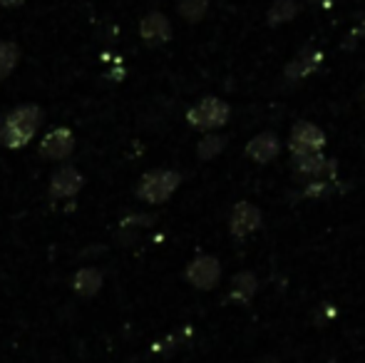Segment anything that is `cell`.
Instances as JSON below:
<instances>
[{"instance_id":"cell-9","label":"cell","mask_w":365,"mask_h":363,"mask_svg":"<svg viewBox=\"0 0 365 363\" xmlns=\"http://www.w3.org/2000/svg\"><path fill=\"white\" fill-rule=\"evenodd\" d=\"M140 35L147 45H164L172 40V23L167 20V15L149 13L140 23Z\"/></svg>"},{"instance_id":"cell-5","label":"cell","mask_w":365,"mask_h":363,"mask_svg":"<svg viewBox=\"0 0 365 363\" xmlns=\"http://www.w3.org/2000/svg\"><path fill=\"white\" fill-rule=\"evenodd\" d=\"M184 276H187V281L194 286V289L209 291V289H214V286L219 284L221 264H219V259L202 254V257H197L192 264H189L187 272H184Z\"/></svg>"},{"instance_id":"cell-8","label":"cell","mask_w":365,"mask_h":363,"mask_svg":"<svg viewBox=\"0 0 365 363\" xmlns=\"http://www.w3.org/2000/svg\"><path fill=\"white\" fill-rule=\"evenodd\" d=\"M75 150V137L68 127H58V130L48 132L40 142V157L45 160H53V162H60V160H68Z\"/></svg>"},{"instance_id":"cell-11","label":"cell","mask_w":365,"mask_h":363,"mask_svg":"<svg viewBox=\"0 0 365 363\" xmlns=\"http://www.w3.org/2000/svg\"><path fill=\"white\" fill-rule=\"evenodd\" d=\"M279 152H281V142L274 132H261V135H256L246 145V155L254 162H259V165H269L271 160L279 157Z\"/></svg>"},{"instance_id":"cell-1","label":"cell","mask_w":365,"mask_h":363,"mask_svg":"<svg viewBox=\"0 0 365 363\" xmlns=\"http://www.w3.org/2000/svg\"><path fill=\"white\" fill-rule=\"evenodd\" d=\"M40 122H43V110L38 105L15 107L3 120V137H0V142L8 150H20V147H25L35 137Z\"/></svg>"},{"instance_id":"cell-17","label":"cell","mask_w":365,"mask_h":363,"mask_svg":"<svg viewBox=\"0 0 365 363\" xmlns=\"http://www.w3.org/2000/svg\"><path fill=\"white\" fill-rule=\"evenodd\" d=\"M226 147V140L224 137H219V135H209V137H204L202 142H199V147H197V155L202 157V160H214V157L219 155L221 150Z\"/></svg>"},{"instance_id":"cell-15","label":"cell","mask_w":365,"mask_h":363,"mask_svg":"<svg viewBox=\"0 0 365 363\" xmlns=\"http://www.w3.org/2000/svg\"><path fill=\"white\" fill-rule=\"evenodd\" d=\"M209 0H179V15L189 23H199L207 15Z\"/></svg>"},{"instance_id":"cell-4","label":"cell","mask_w":365,"mask_h":363,"mask_svg":"<svg viewBox=\"0 0 365 363\" xmlns=\"http://www.w3.org/2000/svg\"><path fill=\"white\" fill-rule=\"evenodd\" d=\"M289 147L293 155H311V152H323L326 147V132L311 122H298L291 130Z\"/></svg>"},{"instance_id":"cell-3","label":"cell","mask_w":365,"mask_h":363,"mask_svg":"<svg viewBox=\"0 0 365 363\" xmlns=\"http://www.w3.org/2000/svg\"><path fill=\"white\" fill-rule=\"evenodd\" d=\"M229 105L219 97H204L199 100L192 110L187 112V122L194 127V130H202V132H212L219 130L229 122Z\"/></svg>"},{"instance_id":"cell-18","label":"cell","mask_w":365,"mask_h":363,"mask_svg":"<svg viewBox=\"0 0 365 363\" xmlns=\"http://www.w3.org/2000/svg\"><path fill=\"white\" fill-rule=\"evenodd\" d=\"M25 0H0V5H5V8H18V5H23Z\"/></svg>"},{"instance_id":"cell-14","label":"cell","mask_w":365,"mask_h":363,"mask_svg":"<svg viewBox=\"0 0 365 363\" xmlns=\"http://www.w3.org/2000/svg\"><path fill=\"white\" fill-rule=\"evenodd\" d=\"M102 289V274L97 269H82L75 274V291L82 296H95Z\"/></svg>"},{"instance_id":"cell-13","label":"cell","mask_w":365,"mask_h":363,"mask_svg":"<svg viewBox=\"0 0 365 363\" xmlns=\"http://www.w3.org/2000/svg\"><path fill=\"white\" fill-rule=\"evenodd\" d=\"M298 13H301V3L298 0H276L266 18H269L271 25H284L296 18Z\"/></svg>"},{"instance_id":"cell-6","label":"cell","mask_w":365,"mask_h":363,"mask_svg":"<svg viewBox=\"0 0 365 363\" xmlns=\"http://www.w3.org/2000/svg\"><path fill=\"white\" fill-rule=\"evenodd\" d=\"M264 217H261V209L251 202H239L231 209V219H229V229L236 239H246L261 227Z\"/></svg>"},{"instance_id":"cell-19","label":"cell","mask_w":365,"mask_h":363,"mask_svg":"<svg viewBox=\"0 0 365 363\" xmlns=\"http://www.w3.org/2000/svg\"><path fill=\"white\" fill-rule=\"evenodd\" d=\"M0 137H3V117H0Z\"/></svg>"},{"instance_id":"cell-2","label":"cell","mask_w":365,"mask_h":363,"mask_svg":"<svg viewBox=\"0 0 365 363\" xmlns=\"http://www.w3.org/2000/svg\"><path fill=\"white\" fill-rule=\"evenodd\" d=\"M182 184V175L172 170H152L140 180L137 187V197L145 199L149 204H162L177 192V187Z\"/></svg>"},{"instance_id":"cell-10","label":"cell","mask_w":365,"mask_h":363,"mask_svg":"<svg viewBox=\"0 0 365 363\" xmlns=\"http://www.w3.org/2000/svg\"><path fill=\"white\" fill-rule=\"evenodd\" d=\"M82 175L75 170V167H60L58 172L50 180V197L53 199H65V197H75L82 189Z\"/></svg>"},{"instance_id":"cell-7","label":"cell","mask_w":365,"mask_h":363,"mask_svg":"<svg viewBox=\"0 0 365 363\" xmlns=\"http://www.w3.org/2000/svg\"><path fill=\"white\" fill-rule=\"evenodd\" d=\"M321 63H323V50L316 48V45H306V48L298 50L296 58L286 65L284 75H286V80H291V83H298V80L311 78V75L321 68Z\"/></svg>"},{"instance_id":"cell-12","label":"cell","mask_w":365,"mask_h":363,"mask_svg":"<svg viewBox=\"0 0 365 363\" xmlns=\"http://www.w3.org/2000/svg\"><path fill=\"white\" fill-rule=\"evenodd\" d=\"M256 289H259V281L251 272H239L231 279V289H229V299L236 304H249L254 299Z\"/></svg>"},{"instance_id":"cell-16","label":"cell","mask_w":365,"mask_h":363,"mask_svg":"<svg viewBox=\"0 0 365 363\" xmlns=\"http://www.w3.org/2000/svg\"><path fill=\"white\" fill-rule=\"evenodd\" d=\"M18 45L8 43V40H0V80L8 78L13 73L15 63H18Z\"/></svg>"}]
</instances>
